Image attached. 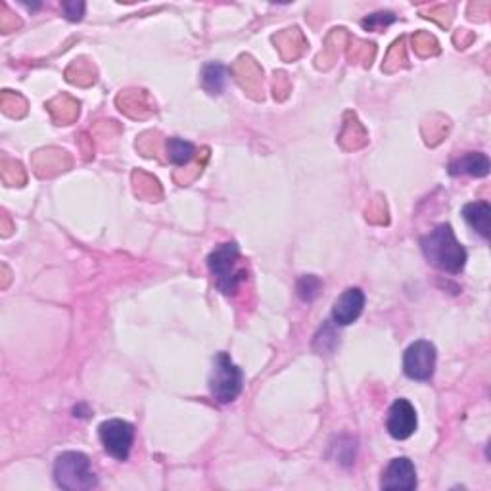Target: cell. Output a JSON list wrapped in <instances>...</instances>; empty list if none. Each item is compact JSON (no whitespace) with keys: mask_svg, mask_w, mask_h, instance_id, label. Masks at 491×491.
Listing matches in <instances>:
<instances>
[{"mask_svg":"<svg viewBox=\"0 0 491 491\" xmlns=\"http://www.w3.org/2000/svg\"><path fill=\"white\" fill-rule=\"evenodd\" d=\"M321 290H323V280L315 275H303L296 284V292H298L300 300L308 301V303L317 300Z\"/></svg>","mask_w":491,"mask_h":491,"instance_id":"cell-14","label":"cell"},{"mask_svg":"<svg viewBox=\"0 0 491 491\" xmlns=\"http://www.w3.org/2000/svg\"><path fill=\"white\" fill-rule=\"evenodd\" d=\"M242 370L229 354L219 352L214 357V369L209 374V392L221 405L232 403L242 394Z\"/></svg>","mask_w":491,"mask_h":491,"instance_id":"cell-4","label":"cell"},{"mask_svg":"<svg viewBox=\"0 0 491 491\" xmlns=\"http://www.w3.org/2000/svg\"><path fill=\"white\" fill-rule=\"evenodd\" d=\"M463 217L484 240L489 238L491 206L487 202H471L463 207Z\"/></svg>","mask_w":491,"mask_h":491,"instance_id":"cell-11","label":"cell"},{"mask_svg":"<svg viewBox=\"0 0 491 491\" xmlns=\"http://www.w3.org/2000/svg\"><path fill=\"white\" fill-rule=\"evenodd\" d=\"M449 175L459 177V175H471V177H486L489 173V158L484 152H469L449 163Z\"/></svg>","mask_w":491,"mask_h":491,"instance_id":"cell-10","label":"cell"},{"mask_svg":"<svg viewBox=\"0 0 491 491\" xmlns=\"http://www.w3.org/2000/svg\"><path fill=\"white\" fill-rule=\"evenodd\" d=\"M438 352L436 346L428 340H417L405 349L403 372L411 380L426 382L434 377Z\"/></svg>","mask_w":491,"mask_h":491,"instance_id":"cell-6","label":"cell"},{"mask_svg":"<svg viewBox=\"0 0 491 491\" xmlns=\"http://www.w3.org/2000/svg\"><path fill=\"white\" fill-rule=\"evenodd\" d=\"M54 480L58 487L67 491H87L98 486V478L92 471L90 459L79 451L58 455L54 463Z\"/></svg>","mask_w":491,"mask_h":491,"instance_id":"cell-3","label":"cell"},{"mask_svg":"<svg viewBox=\"0 0 491 491\" xmlns=\"http://www.w3.org/2000/svg\"><path fill=\"white\" fill-rule=\"evenodd\" d=\"M395 14L394 12H374V14L367 16L363 21H361V26H363L367 31H380L382 27H388L395 21Z\"/></svg>","mask_w":491,"mask_h":491,"instance_id":"cell-15","label":"cell"},{"mask_svg":"<svg viewBox=\"0 0 491 491\" xmlns=\"http://www.w3.org/2000/svg\"><path fill=\"white\" fill-rule=\"evenodd\" d=\"M85 3H77V0H74V3H62V10L64 14L69 21H81L85 16Z\"/></svg>","mask_w":491,"mask_h":491,"instance_id":"cell-16","label":"cell"},{"mask_svg":"<svg viewBox=\"0 0 491 491\" xmlns=\"http://www.w3.org/2000/svg\"><path fill=\"white\" fill-rule=\"evenodd\" d=\"M98 438L104 449H106V453L112 455L113 459L127 461L135 441V426L121 418L104 420L98 426Z\"/></svg>","mask_w":491,"mask_h":491,"instance_id":"cell-5","label":"cell"},{"mask_svg":"<svg viewBox=\"0 0 491 491\" xmlns=\"http://www.w3.org/2000/svg\"><path fill=\"white\" fill-rule=\"evenodd\" d=\"M207 269L215 278V288L225 296H235L248 278V271L240 265V248L237 242L217 246L207 255Z\"/></svg>","mask_w":491,"mask_h":491,"instance_id":"cell-2","label":"cell"},{"mask_svg":"<svg viewBox=\"0 0 491 491\" xmlns=\"http://www.w3.org/2000/svg\"><path fill=\"white\" fill-rule=\"evenodd\" d=\"M365 309V294L361 288H347L342 292L332 306V321L338 326L355 323Z\"/></svg>","mask_w":491,"mask_h":491,"instance_id":"cell-9","label":"cell"},{"mask_svg":"<svg viewBox=\"0 0 491 491\" xmlns=\"http://www.w3.org/2000/svg\"><path fill=\"white\" fill-rule=\"evenodd\" d=\"M417 469L409 457H395L390 461L382 472V489H405L411 491L417 487Z\"/></svg>","mask_w":491,"mask_h":491,"instance_id":"cell-8","label":"cell"},{"mask_svg":"<svg viewBox=\"0 0 491 491\" xmlns=\"http://www.w3.org/2000/svg\"><path fill=\"white\" fill-rule=\"evenodd\" d=\"M166 148H168V158L171 163H175V166H186V163H191V160L196 154L194 144L179 136L168 138Z\"/></svg>","mask_w":491,"mask_h":491,"instance_id":"cell-13","label":"cell"},{"mask_svg":"<svg viewBox=\"0 0 491 491\" xmlns=\"http://www.w3.org/2000/svg\"><path fill=\"white\" fill-rule=\"evenodd\" d=\"M420 250L430 265L451 275H459L466 265V257H469L449 223L438 225L426 237L420 238Z\"/></svg>","mask_w":491,"mask_h":491,"instance_id":"cell-1","label":"cell"},{"mask_svg":"<svg viewBox=\"0 0 491 491\" xmlns=\"http://www.w3.org/2000/svg\"><path fill=\"white\" fill-rule=\"evenodd\" d=\"M418 426L417 409L409 400H395L388 411V420H386V428H388L390 436L394 440H407L415 434Z\"/></svg>","mask_w":491,"mask_h":491,"instance_id":"cell-7","label":"cell"},{"mask_svg":"<svg viewBox=\"0 0 491 491\" xmlns=\"http://www.w3.org/2000/svg\"><path fill=\"white\" fill-rule=\"evenodd\" d=\"M202 85L212 95H221L227 85V67L223 64H206L202 69Z\"/></svg>","mask_w":491,"mask_h":491,"instance_id":"cell-12","label":"cell"}]
</instances>
